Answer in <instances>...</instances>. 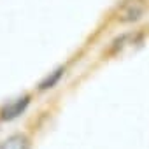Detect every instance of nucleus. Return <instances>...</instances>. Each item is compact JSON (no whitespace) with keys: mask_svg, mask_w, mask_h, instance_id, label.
<instances>
[{"mask_svg":"<svg viewBox=\"0 0 149 149\" xmlns=\"http://www.w3.org/2000/svg\"><path fill=\"white\" fill-rule=\"evenodd\" d=\"M30 104V97L28 95H23V97H18L16 100L6 104L2 107V111H0V119H4V121H11V119H16L18 116H21L26 107Z\"/></svg>","mask_w":149,"mask_h":149,"instance_id":"1","label":"nucleus"},{"mask_svg":"<svg viewBox=\"0 0 149 149\" xmlns=\"http://www.w3.org/2000/svg\"><path fill=\"white\" fill-rule=\"evenodd\" d=\"M144 13V4L140 2V0H130V2H126L119 13V19L121 21H135L142 16Z\"/></svg>","mask_w":149,"mask_h":149,"instance_id":"2","label":"nucleus"},{"mask_svg":"<svg viewBox=\"0 0 149 149\" xmlns=\"http://www.w3.org/2000/svg\"><path fill=\"white\" fill-rule=\"evenodd\" d=\"M0 149H30V142L25 135L18 133V135H11L9 139H6L0 144Z\"/></svg>","mask_w":149,"mask_h":149,"instance_id":"3","label":"nucleus"},{"mask_svg":"<svg viewBox=\"0 0 149 149\" xmlns=\"http://www.w3.org/2000/svg\"><path fill=\"white\" fill-rule=\"evenodd\" d=\"M63 72H65V68H63V67L56 68L54 72H51L49 76H47V77H46V79L39 84V88H40V90H49V88H53V86L60 81V77L63 76Z\"/></svg>","mask_w":149,"mask_h":149,"instance_id":"4","label":"nucleus"}]
</instances>
